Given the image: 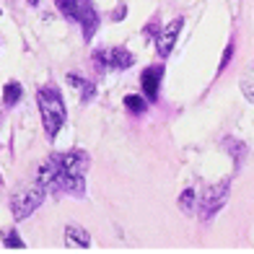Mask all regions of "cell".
<instances>
[{
	"label": "cell",
	"mask_w": 254,
	"mask_h": 254,
	"mask_svg": "<svg viewBox=\"0 0 254 254\" xmlns=\"http://www.w3.org/2000/svg\"><path fill=\"white\" fill-rule=\"evenodd\" d=\"M91 158L86 151H65L52 153L37 171V184H42L52 194H70L83 197L86 194V171Z\"/></svg>",
	"instance_id": "obj_1"
},
{
	"label": "cell",
	"mask_w": 254,
	"mask_h": 254,
	"mask_svg": "<svg viewBox=\"0 0 254 254\" xmlns=\"http://www.w3.org/2000/svg\"><path fill=\"white\" fill-rule=\"evenodd\" d=\"M37 104H39V114H42V125H44V135H47L50 140H55L63 130L65 114H67L60 88L55 83L39 86L37 88Z\"/></svg>",
	"instance_id": "obj_2"
},
{
	"label": "cell",
	"mask_w": 254,
	"mask_h": 254,
	"mask_svg": "<svg viewBox=\"0 0 254 254\" xmlns=\"http://www.w3.org/2000/svg\"><path fill=\"white\" fill-rule=\"evenodd\" d=\"M44 194H47V190H44L42 184L16 192L13 197H10V213H13V221L21 223V221H26L34 210H39L42 202H44Z\"/></svg>",
	"instance_id": "obj_3"
},
{
	"label": "cell",
	"mask_w": 254,
	"mask_h": 254,
	"mask_svg": "<svg viewBox=\"0 0 254 254\" xmlns=\"http://www.w3.org/2000/svg\"><path fill=\"white\" fill-rule=\"evenodd\" d=\"M228 192H231V182H218L213 187H207L202 192V197H197V215L202 221H210V218L221 210L228 200Z\"/></svg>",
	"instance_id": "obj_4"
},
{
	"label": "cell",
	"mask_w": 254,
	"mask_h": 254,
	"mask_svg": "<svg viewBox=\"0 0 254 254\" xmlns=\"http://www.w3.org/2000/svg\"><path fill=\"white\" fill-rule=\"evenodd\" d=\"M94 63L101 70H127L135 65V55L125 47H107L94 52Z\"/></svg>",
	"instance_id": "obj_5"
},
{
	"label": "cell",
	"mask_w": 254,
	"mask_h": 254,
	"mask_svg": "<svg viewBox=\"0 0 254 254\" xmlns=\"http://www.w3.org/2000/svg\"><path fill=\"white\" fill-rule=\"evenodd\" d=\"M75 24H80V31H83V42H91L94 34L99 31V10L94 5V0H78V18Z\"/></svg>",
	"instance_id": "obj_6"
},
{
	"label": "cell",
	"mask_w": 254,
	"mask_h": 254,
	"mask_svg": "<svg viewBox=\"0 0 254 254\" xmlns=\"http://www.w3.org/2000/svg\"><path fill=\"white\" fill-rule=\"evenodd\" d=\"M182 29H184V18L179 16V18H174V21H169V24L158 31V37H156V52H158L161 57H169V55H171V50H174V44H177V39H179Z\"/></svg>",
	"instance_id": "obj_7"
},
{
	"label": "cell",
	"mask_w": 254,
	"mask_h": 254,
	"mask_svg": "<svg viewBox=\"0 0 254 254\" xmlns=\"http://www.w3.org/2000/svg\"><path fill=\"white\" fill-rule=\"evenodd\" d=\"M164 65H148L143 75H140V86H143V94L148 101H156L158 99V88H161V80H164Z\"/></svg>",
	"instance_id": "obj_8"
},
{
	"label": "cell",
	"mask_w": 254,
	"mask_h": 254,
	"mask_svg": "<svg viewBox=\"0 0 254 254\" xmlns=\"http://www.w3.org/2000/svg\"><path fill=\"white\" fill-rule=\"evenodd\" d=\"M65 244L70 247V249H88L91 247V234L86 228H80V226H67L65 228Z\"/></svg>",
	"instance_id": "obj_9"
},
{
	"label": "cell",
	"mask_w": 254,
	"mask_h": 254,
	"mask_svg": "<svg viewBox=\"0 0 254 254\" xmlns=\"http://www.w3.org/2000/svg\"><path fill=\"white\" fill-rule=\"evenodd\" d=\"M67 83L75 86V88L80 91L83 101H91V99H94V94H96V86L91 83V80H86L83 75H78V73H67Z\"/></svg>",
	"instance_id": "obj_10"
},
{
	"label": "cell",
	"mask_w": 254,
	"mask_h": 254,
	"mask_svg": "<svg viewBox=\"0 0 254 254\" xmlns=\"http://www.w3.org/2000/svg\"><path fill=\"white\" fill-rule=\"evenodd\" d=\"M21 96H24V88H21L18 80H8V83L3 86V104L5 107H16V104L21 101Z\"/></svg>",
	"instance_id": "obj_11"
},
{
	"label": "cell",
	"mask_w": 254,
	"mask_h": 254,
	"mask_svg": "<svg viewBox=\"0 0 254 254\" xmlns=\"http://www.w3.org/2000/svg\"><path fill=\"white\" fill-rule=\"evenodd\" d=\"M125 107H127V112H132V114H145L148 112V101L143 96L130 94V96H125Z\"/></svg>",
	"instance_id": "obj_12"
},
{
	"label": "cell",
	"mask_w": 254,
	"mask_h": 254,
	"mask_svg": "<svg viewBox=\"0 0 254 254\" xmlns=\"http://www.w3.org/2000/svg\"><path fill=\"white\" fill-rule=\"evenodd\" d=\"M55 5L65 18H70V21L78 18V0H55Z\"/></svg>",
	"instance_id": "obj_13"
},
{
	"label": "cell",
	"mask_w": 254,
	"mask_h": 254,
	"mask_svg": "<svg viewBox=\"0 0 254 254\" xmlns=\"http://www.w3.org/2000/svg\"><path fill=\"white\" fill-rule=\"evenodd\" d=\"M3 244L8 247V249H24L26 244H24V239H21V234L16 228H5L3 231Z\"/></svg>",
	"instance_id": "obj_14"
},
{
	"label": "cell",
	"mask_w": 254,
	"mask_h": 254,
	"mask_svg": "<svg viewBox=\"0 0 254 254\" xmlns=\"http://www.w3.org/2000/svg\"><path fill=\"white\" fill-rule=\"evenodd\" d=\"M194 205H197V197H194V190H192V187H187V190H184V192L179 194V207L190 213Z\"/></svg>",
	"instance_id": "obj_15"
},
{
	"label": "cell",
	"mask_w": 254,
	"mask_h": 254,
	"mask_svg": "<svg viewBox=\"0 0 254 254\" xmlns=\"http://www.w3.org/2000/svg\"><path fill=\"white\" fill-rule=\"evenodd\" d=\"M241 91H244V96L254 104V73H247L241 78Z\"/></svg>",
	"instance_id": "obj_16"
},
{
	"label": "cell",
	"mask_w": 254,
	"mask_h": 254,
	"mask_svg": "<svg viewBox=\"0 0 254 254\" xmlns=\"http://www.w3.org/2000/svg\"><path fill=\"white\" fill-rule=\"evenodd\" d=\"M226 145H228V148H234V161H236V164H241V156H244L247 148L241 145V143H236V140H226Z\"/></svg>",
	"instance_id": "obj_17"
},
{
	"label": "cell",
	"mask_w": 254,
	"mask_h": 254,
	"mask_svg": "<svg viewBox=\"0 0 254 254\" xmlns=\"http://www.w3.org/2000/svg\"><path fill=\"white\" fill-rule=\"evenodd\" d=\"M231 57H234V42H231L228 47H226V52H223V60H221V65H218V73H223V70H226V65L231 63Z\"/></svg>",
	"instance_id": "obj_18"
},
{
	"label": "cell",
	"mask_w": 254,
	"mask_h": 254,
	"mask_svg": "<svg viewBox=\"0 0 254 254\" xmlns=\"http://www.w3.org/2000/svg\"><path fill=\"white\" fill-rule=\"evenodd\" d=\"M127 16V8H125V3L122 5H117V10H114V21H120V18H125Z\"/></svg>",
	"instance_id": "obj_19"
},
{
	"label": "cell",
	"mask_w": 254,
	"mask_h": 254,
	"mask_svg": "<svg viewBox=\"0 0 254 254\" xmlns=\"http://www.w3.org/2000/svg\"><path fill=\"white\" fill-rule=\"evenodd\" d=\"M26 3H29V5H39V0H26Z\"/></svg>",
	"instance_id": "obj_20"
},
{
	"label": "cell",
	"mask_w": 254,
	"mask_h": 254,
	"mask_svg": "<svg viewBox=\"0 0 254 254\" xmlns=\"http://www.w3.org/2000/svg\"><path fill=\"white\" fill-rule=\"evenodd\" d=\"M0 16H3V8H0Z\"/></svg>",
	"instance_id": "obj_21"
},
{
	"label": "cell",
	"mask_w": 254,
	"mask_h": 254,
	"mask_svg": "<svg viewBox=\"0 0 254 254\" xmlns=\"http://www.w3.org/2000/svg\"><path fill=\"white\" fill-rule=\"evenodd\" d=\"M0 182H3V179H0Z\"/></svg>",
	"instance_id": "obj_22"
}]
</instances>
